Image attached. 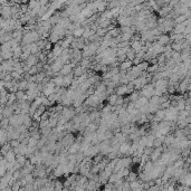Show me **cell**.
Instances as JSON below:
<instances>
[{"instance_id":"cell-1","label":"cell","mask_w":191,"mask_h":191,"mask_svg":"<svg viewBox=\"0 0 191 191\" xmlns=\"http://www.w3.org/2000/svg\"><path fill=\"white\" fill-rule=\"evenodd\" d=\"M153 90H154V86L152 83H149L146 85H144L142 87V90L140 92V96H143L148 100H150L151 97L153 96Z\"/></svg>"},{"instance_id":"cell-2","label":"cell","mask_w":191,"mask_h":191,"mask_svg":"<svg viewBox=\"0 0 191 191\" xmlns=\"http://www.w3.org/2000/svg\"><path fill=\"white\" fill-rule=\"evenodd\" d=\"M76 67V65L75 64H70V63H68V64H65L64 66H63V68L60 70V72H59V74L58 75H60V76H67V75H70V73L73 72V70Z\"/></svg>"},{"instance_id":"cell-3","label":"cell","mask_w":191,"mask_h":191,"mask_svg":"<svg viewBox=\"0 0 191 191\" xmlns=\"http://www.w3.org/2000/svg\"><path fill=\"white\" fill-rule=\"evenodd\" d=\"M155 40L160 46H165V45H169V43H170V36L168 34H163V35H160L159 37H157Z\"/></svg>"},{"instance_id":"cell-4","label":"cell","mask_w":191,"mask_h":191,"mask_svg":"<svg viewBox=\"0 0 191 191\" xmlns=\"http://www.w3.org/2000/svg\"><path fill=\"white\" fill-rule=\"evenodd\" d=\"M148 103H149V100H148V99H145V97H143V96H140L138 100L134 102V107H135V110H139L140 107L144 106V105L148 104Z\"/></svg>"},{"instance_id":"cell-5","label":"cell","mask_w":191,"mask_h":191,"mask_svg":"<svg viewBox=\"0 0 191 191\" xmlns=\"http://www.w3.org/2000/svg\"><path fill=\"white\" fill-rule=\"evenodd\" d=\"M38 61H39V60H38V57H37L36 55H29V57L25 60L24 63H25V64H27L28 66L31 67V66H36Z\"/></svg>"},{"instance_id":"cell-6","label":"cell","mask_w":191,"mask_h":191,"mask_svg":"<svg viewBox=\"0 0 191 191\" xmlns=\"http://www.w3.org/2000/svg\"><path fill=\"white\" fill-rule=\"evenodd\" d=\"M3 159L7 161L8 163H13V162H16V154L13 153L12 149H11L10 151H8V152L5 154Z\"/></svg>"},{"instance_id":"cell-7","label":"cell","mask_w":191,"mask_h":191,"mask_svg":"<svg viewBox=\"0 0 191 191\" xmlns=\"http://www.w3.org/2000/svg\"><path fill=\"white\" fill-rule=\"evenodd\" d=\"M132 66H133V65H132V61L126 59L125 61L121 63L120 66H119V70H120V72H128Z\"/></svg>"},{"instance_id":"cell-8","label":"cell","mask_w":191,"mask_h":191,"mask_svg":"<svg viewBox=\"0 0 191 191\" xmlns=\"http://www.w3.org/2000/svg\"><path fill=\"white\" fill-rule=\"evenodd\" d=\"M85 70H84L83 67H80V65L78 66H76L74 70H73V75H74V77L75 78H78V77H80V76H83L84 75V73H85Z\"/></svg>"},{"instance_id":"cell-9","label":"cell","mask_w":191,"mask_h":191,"mask_svg":"<svg viewBox=\"0 0 191 191\" xmlns=\"http://www.w3.org/2000/svg\"><path fill=\"white\" fill-rule=\"evenodd\" d=\"M61 51H63V49H61V47H60L58 44H56L55 46H54V48L51 49V54H53V57L54 58H59V56L61 55Z\"/></svg>"},{"instance_id":"cell-10","label":"cell","mask_w":191,"mask_h":191,"mask_svg":"<svg viewBox=\"0 0 191 191\" xmlns=\"http://www.w3.org/2000/svg\"><path fill=\"white\" fill-rule=\"evenodd\" d=\"M80 143H76V142H74L70 146H68V149H67V152L70 153V154H76L77 152H80Z\"/></svg>"},{"instance_id":"cell-11","label":"cell","mask_w":191,"mask_h":191,"mask_svg":"<svg viewBox=\"0 0 191 191\" xmlns=\"http://www.w3.org/2000/svg\"><path fill=\"white\" fill-rule=\"evenodd\" d=\"M154 88L155 87H168V80L167 78H161V80H155L154 83H152Z\"/></svg>"},{"instance_id":"cell-12","label":"cell","mask_w":191,"mask_h":191,"mask_svg":"<svg viewBox=\"0 0 191 191\" xmlns=\"http://www.w3.org/2000/svg\"><path fill=\"white\" fill-rule=\"evenodd\" d=\"M126 90H128L126 85H120L119 87H116V88L114 90V94H116L117 96H122V95H125V94H126Z\"/></svg>"},{"instance_id":"cell-13","label":"cell","mask_w":191,"mask_h":191,"mask_svg":"<svg viewBox=\"0 0 191 191\" xmlns=\"http://www.w3.org/2000/svg\"><path fill=\"white\" fill-rule=\"evenodd\" d=\"M11 115H13V110L10 106H5L3 110H2V117L9 119Z\"/></svg>"},{"instance_id":"cell-14","label":"cell","mask_w":191,"mask_h":191,"mask_svg":"<svg viewBox=\"0 0 191 191\" xmlns=\"http://www.w3.org/2000/svg\"><path fill=\"white\" fill-rule=\"evenodd\" d=\"M50 80L54 83V85L56 87H63V76L57 75V76H55L54 78H51Z\"/></svg>"},{"instance_id":"cell-15","label":"cell","mask_w":191,"mask_h":191,"mask_svg":"<svg viewBox=\"0 0 191 191\" xmlns=\"http://www.w3.org/2000/svg\"><path fill=\"white\" fill-rule=\"evenodd\" d=\"M8 142V138H7V131L0 129V145H3L5 143Z\"/></svg>"},{"instance_id":"cell-16","label":"cell","mask_w":191,"mask_h":191,"mask_svg":"<svg viewBox=\"0 0 191 191\" xmlns=\"http://www.w3.org/2000/svg\"><path fill=\"white\" fill-rule=\"evenodd\" d=\"M83 34H84V27H80V28H76L75 30H73L72 36L74 38H82Z\"/></svg>"},{"instance_id":"cell-17","label":"cell","mask_w":191,"mask_h":191,"mask_svg":"<svg viewBox=\"0 0 191 191\" xmlns=\"http://www.w3.org/2000/svg\"><path fill=\"white\" fill-rule=\"evenodd\" d=\"M184 25L183 24H179V25H174L173 29H172V32L173 34H182L183 35V31H184Z\"/></svg>"},{"instance_id":"cell-18","label":"cell","mask_w":191,"mask_h":191,"mask_svg":"<svg viewBox=\"0 0 191 191\" xmlns=\"http://www.w3.org/2000/svg\"><path fill=\"white\" fill-rule=\"evenodd\" d=\"M0 57L2 60H9L12 59V53L8 50V51H0Z\"/></svg>"},{"instance_id":"cell-19","label":"cell","mask_w":191,"mask_h":191,"mask_svg":"<svg viewBox=\"0 0 191 191\" xmlns=\"http://www.w3.org/2000/svg\"><path fill=\"white\" fill-rule=\"evenodd\" d=\"M117 95L116 94H112L107 97V102H109V105L110 106H115V103H116V100H117Z\"/></svg>"},{"instance_id":"cell-20","label":"cell","mask_w":191,"mask_h":191,"mask_svg":"<svg viewBox=\"0 0 191 191\" xmlns=\"http://www.w3.org/2000/svg\"><path fill=\"white\" fill-rule=\"evenodd\" d=\"M27 85H28V82H27V80H21V82H18V90L26 92V90H27Z\"/></svg>"},{"instance_id":"cell-21","label":"cell","mask_w":191,"mask_h":191,"mask_svg":"<svg viewBox=\"0 0 191 191\" xmlns=\"http://www.w3.org/2000/svg\"><path fill=\"white\" fill-rule=\"evenodd\" d=\"M8 126H9V120L6 117H2V120L0 121V129L6 130Z\"/></svg>"},{"instance_id":"cell-22","label":"cell","mask_w":191,"mask_h":191,"mask_svg":"<svg viewBox=\"0 0 191 191\" xmlns=\"http://www.w3.org/2000/svg\"><path fill=\"white\" fill-rule=\"evenodd\" d=\"M39 72H40V70H38L36 66H31V67H30V70H28V73H27V74H28L29 76H35V75H37Z\"/></svg>"},{"instance_id":"cell-23","label":"cell","mask_w":191,"mask_h":191,"mask_svg":"<svg viewBox=\"0 0 191 191\" xmlns=\"http://www.w3.org/2000/svg\"><path fill=\"white\" fill-rule=\"evenodd\" d=\"M10 76H11L12 80H22V75L19 74L18 72H11V73H10Z\"/></svg>"},{"instance_id":"cell-24","label":"cell","mask_w":191,"mask_h":191,"mask_svg":"<svg viewBox=\"0 0 191 191\" xmlns=\"http://www.w3.org/2000/svg\"><path fill=\"white\" fill-rule=\"evenodd\" d=\"M125 56H126V59H128V60L133 61V59L135 58V53H134V51H133V50L130 48V50H129V51L125 54Z\"/></svg>"},{"instance_id":"cell-25","label":"cell","mask_w":191,"mask_h":191,"mask_svg":"<svg viewBox=\"0 0 191 191\" xmlns=\"http://www.w3.org/2000/svg\"><path fill=\"white\" fill-rule=\"evenodd\" d=\"M36 145H37V140H35V139H32V138H30L29 136L27 148H36Z\"/></svg>"},{"instance_id":"cell-26","label":"cell","mask_w":191,"mask_h":191,"mask_svg":"<svg viewBox=\"0 0 191 191\" xmlns=\"http://www.w3.org/2000/svg\"><path fill=\"white\" fill-rule=\"evenodd\" d=\"M10 144V146H11V149H16V148H18V145L20 144V142L18 140H11L8 142Z\"/></svg>"},{"instance_id":"cell-27","label":"cell","mask_w":191,"mask_h":191,"mask_svg":"<svg viewBox=\"0 0 191 191\" xmlns=\"http://www.w3.org/2000/svg\"><path fill=\"white\" fill-rule=\"evenodd\" d=\"M2 61H3V60H2V58H1V57H0V65H1V64H2Z\"/></svg>"}]
</instances>
